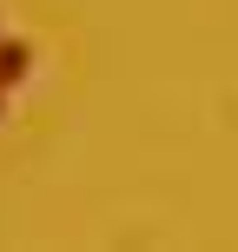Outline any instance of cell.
<instances>
[{"mask_svg":"<svg viewBox=\"0 0 238 252\" xmlns=\"http://www.w3.org/2000/svg\"><path fill=\"white\" fill-rule=\"evenodd\" d=\"M20 73H26V47H0V93H7Z\"/></svg>","mask_w":238,"mask_h":252,"instance_id":"1","label":"cell"}]
</instances>
